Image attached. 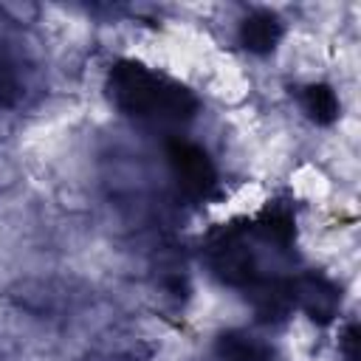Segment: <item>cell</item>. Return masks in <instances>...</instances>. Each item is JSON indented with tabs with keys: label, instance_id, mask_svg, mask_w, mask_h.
Returning <instances> with one entry per match:
<instances>
[{
	"label": "cell",
	"instance_id": "277c9868",
	"mask_svg": "<svg viewBox=\"0 0 361 361\" xmlns=\"http://www.w3.org/2000/svg\"><path fill=\"white\" fill-rule=\"evenodd\" d=\"M302 110L316 121V124H330L338 116V96L330 85L313 82L302 90Z\"/></svg>",
	"mask_w": 361,
	"mask_h": 361
},
{
	"label": "cell",
	"instance_id": "8992f818",
	"mask_svg": "<svg viewBox=\"0 0 361 361\" xmlns=\"http://www.w3.org/2000/svg\"><path fill=\"white\" fill-rule=\"evenodd\" d=\"M25 93V73H23V65L20 59L0 48V107H11L23 99Z\"/></svg>",
	"mask_w": 361,
	"mask_h": 361
},
{
	"label": "cell",
	"instance_id": "6da1fadb",
	"mask_svg": "<svg viewBox=\"0 0 361 361\" xmlns=\"http://www.w3.org/2000/svg\"><path fill=\"white\" fill-rule=\"evenodd\" d=\"M107 90L124 116L149 127H180L197 110V99L180 82L141 62H118Z\"/></svg>",
	"mask_w": 361,
	"mask_h": 361
},
{
	"label": "cell",
	"instance_id": "5b68a950",
	"mask_svg": "<svg viewBox=\"0 0 361 361\" xmlns=\"http://www.w3.org/2000/svg\"><path fill=\"white\" fill-rule=\"evenodd\" d=\"M220 355L226 361H271V347L248 333H226L220 338Z\"/></svg>",
	"mask_w": 361,
	"mask_h": 361
},
{
	"label": "cell",
	"instance_id": "3957f363",
	"mask_svg": "<svg viewBox=\"0 0 361 361\" xmlns=\"http://www.w3.org/2000/svg\"><path fill=\"white\" fill-rule=\"evenodd\" d=\"M282 37V23L271 11H254L240 23V39L251 54H268Z\"/></svg>",
	"mask_w": 361,
	"mask_h": 361
},
{
	"label": "cell",
	"instance_id": "7a4b0ae2",
	"mask_svg": "<svg viewBox=\"0 0 361 361\" xmlns=\"http://www.w3.org/2000/svg\"><path fill=\"white\" fill-rule=\"evenodd\" d=\"M166 161H169V169L178 180V186L189 197H209L217 189L214 161L195 141H186V138L169 141L166 144Z\"/></svg>",
	"mask_w": 361,
	"mask_h": 361
},
{
	"label": "cell",
	"instance_id": "52a82bcc",
	"mask_svg": "<svg viewBox=\"0 0 361 361\" xmlns=\"http://www.w3.org/2000/svg\"><path fill=\"white\" fill-rule=\"evenodd\" d=\"M107 361H138V358H133V355H113V358H107Z\"/></svg>",
	"mask_w": 361,
	"mask_h": 361
}]
</instances>
